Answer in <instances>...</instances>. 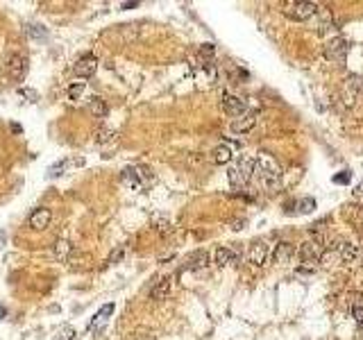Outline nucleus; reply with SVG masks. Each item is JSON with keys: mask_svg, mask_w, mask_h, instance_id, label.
I'll return each instance as SVG.
<instances>
[{"mask_svg": "<svg viewBox=\"0 0 363 340\" xmlns=\"http://www.w3.org/2000/svg\"><path fill=\"white\" fill-rule=\"evenodd\" d=\"M359 340H363V338H359Z\"/></svg>", "mask_w": 363, "mask_h": 340, "instance_id": "obj_37", "label": "nucleus"}, {"mask_svg": "<svg viewBox=\"0 0 363 340\" xmlns=\"http://www.w3.org/2000/svg\"><path fill=\"white\" fill-rule=\"evenodd\" d=\"M356 220H359L363 224V209H359V216H356Z\"/></svg>", "mask_w": 363, "mask_h": 340, "instance_id": "obj_34", "label": "nucleus"}, {"mask_svg": "<svg viewBox=\"0 0 363 340\" xmlns=\"http://www.w3.org/2000/svg\"><path fill=\"white\" fill-rule=\"evenodd\" d=\"M297 207H300V213H309V211H313V209H315V200H311V197H304V200L297 202Z\"/></svg>", "mask_w": 363, "mask_h": 340, "instance_id": "obj_27", "label": "nucleus"}, {"mask_svg": "<svg viewBox=\"0 0 363 340\" xmlns=\"http://www.w3.org/2000/svg\"><path fill=\"white\" fill-rule=\"evenodd\" d=\"M173 281H175V277H164L161 281H157L150 290V300H155V302L166 300L168 292H170V288H173Z\"/></svg>", "mask_w": 363, "mask_h": 340, "instance_id": "obj_14", "label": "nucleus"}, {"mask_svg": "<svg viewBox=\"0 0 363 340\" xmlns=\"http://www.w3.org/2000/svg\"><path fill=\"white\" fill-rule=\"evenodd\" d=\"M334 250H336V256H338V263H352V261L356 259V254H359L356 245L350 243V240H340V243H336Z\"/></svg>", "mask_w": 363, "mask_h": 340, "instance_id": "obj_12", "label": "nucleus"}, {"mask_svg": "<svg viewBox=\"0 0 363 340\" xmlns=\"http://www.w3.org/2000/svg\"><path fill=\"white\" fill-rule=\"evenodd\" d=\"M89 111H91L96 118H104L109 114V107L102 98H91V100H89Z\"/></svg>", "mask_w": 363, "mask_h": 340, "instance_id": "obj_20", "label": "nucleus"}, {"mask_svg": "<svg viewBox=\"0 0 363 340\" xmlns=\"http://www.w3.org/2000/svg\"><path fill=\"white\" fill-rule=\"evenodd\" d=\"M239 261V254L234 252L231 247H218L213 252V263L218 265V268H225V265H231Z\"/></svg>", "mask_w": 363, "mask_h": 340, "instance_id": "obj_15", "label": "nucleus"}, {"mask_svg": "<svg viewBox=\"0 0 363 340\" xmlns=\"http://www.w3.org/2000/svg\"><path fill=\"white\" fill-rule=\"evenodd\" d=\"M112 313H114V304H107L104 308H100V311L96 313V318H93V322H91V329H93V327H98V324H102L109 315H112Z\"/></svg>", "mask_w": 363, "mask_h": 340, "instance_id": "obj_23", "label": "nucleus"}, {"mask_svg": "<svg viewBox=\"0 0 363 340\" xmlns=\"http://www.w3.org/2000/svg\"><path fill=\"white\" fill-rule=\"evenodd\" d=\"M236 170L241 172L245 184H250L252 177H254V159H252V156H241L239 164H236Z\"/></svg>", "mask_w": 363, "mask_h": 340, "instance_id": "obj_16", "label": "nucleus"}, {"mask_svg": "<svg viewBox=\"0 0 363 340\" xmlns=\"http://www.w3.org/2000/svg\"><path fill=\"white\" fill-rule=\"evenodd\" d=\"M123 184H127L130 188H134V191H141L145 184L139 179V175H136L134 168H125L123 170Z\"/></svg>", "mask_w": 363, "mask_h": 340, "instance_id": "obj_21", "label": "nucleus"}, {"mask_svg": "<svg viewBox=\"0 0 363 340\" xmlns=\"http://www.w3.org/2000/svg\"><path fill=\"white\" fill-rule=\"evenodd\" d=\"M347 52H350V43H347L343 36H334L327 43V48H325V57H327V59H334V61H340V59H345Z\"/></svg>", "mask_w": 363, "mask_h": 340, "instance_id": "obj_7", "label": "nucleus"}, {"mask_svg": "<svg viewBox=\"0 0 363 340\" xmlns=\"http://www.w3.org/2000/svg\"><path fill=\"white\" fill-rule=\"evenodd\" d=\"M96 71H98V59L93 55H84L82 59H77V64H75V75L77 77H93L96 75Z\"/></svg>", "mask_w": 363, "mask_h": 340, "instance_id": "obj_11", "label": "nucleus"}, {"mask_svg": "<svg viewBox=\"0 0 363 340\" xmlns=\"http://www.w3.org/2000/svg\"><path fill=\"white\" fill-rule=\"evenodd\" d=\"M0 318H5V306H0Z\"/></svg>", "mask_w": 363, "mask_h": 340, "instance_id": "obj_35", "label": "nucleus"}, {"mask_svg": "<svg viewBox=\"0 0 363 340\" xmlns=\"http://www.w3.org/2000/svg\"><path fill=\"white\" fill-rule=\"evenodd\" d=\"M155 227H157V232H159L161 236H170V234H173V224L168 220H161V218L155 222Z\"/></svg>", "mask_w": 363, "mask_h": 340, "instance_id": "obj_25", "label": "nucleus"}, {"mask_svg": "<svg viewBox=\"0 0 363 340\" xmlns=\"http://www.w3.org/2000/svg\"><path fill=\"white\" fill-rule=\"evenodd\" d=\"M272 256V247L266 243V240H254L248 252V259L252 265H257V268H261V265L268 263V259Z\"/></svg>", "mask_w": 363, "mask_h": 340, "instance_id": "obj_6", "label": "nucleus"}, {"mask_svg": "<svg viewBox=\"0 0 363 340\" xmlns=\"http://www.w3.org/2000/svg\"><path fill=\"white\" fill-rule=\"evenodd\" d=\"M254 175L261 179V186L264 188H277L282 182V168L272 156L261 154L254 159Z\"/></svg>", "mask_w": 363, "mask_h": 340, "instance_id": "obj_1", "label": "nucleus"}, {"mask_svg": "<svg viewBox=\"0 0 363 340\" xmlns=\"http://www.w3.org/2000/svg\"><path fill=\"white\" fill-rule=\"evenodd\" d=\"M334 182H336V184H343V182H350V175H347V172H345V175H338Z\"/></svg>", "mask_w": 363, "mask_h": 340, "instance_id": "obj_32", "label": "nucleus"}, {"mask_svg": "<svg viewBox=\"0 0 363 340\" xmlns=\"http://www.w3.org/2000/svg\"><path fill=\"white\" fill-rule=\"evenodd\" d=\"M254 123H257V114H243V116H239V118H234L231 120V125H229V129L231 132H236V134H248L252 127H254Z\"/></svg>", "mask_w": 363, "mask_h": 340, "instance_id": "obj_13", "label": "nucleus"}, {"mask_svg": "<svg viewBox=\"0 0 363 340\" xmlns=\"http://www.w3.org/2000/svg\"><path fill=\"white\" fill-rule=\"evenodd\" d=\"M213 52H216L213 43H202V46H200V55H204V57H211Z\"/></svg>", "mask_w": 363, "mask_h": 340, "instance_id": "obj_31", "label": "nucleus"}, {"mask_svg": "<svg viewBox=\"0 0 363 340\" xmlns=\"http://www.w3.org/2000/svg\"><path fill=\"white\" fill-rule=\"evenodd\" d=\"M227 179H229V184L234 186V188H245L248 184L243 182V177H241V172L236 170V166H229V170H227Z\"/></svg>", "mask_w": 363, "mask_h": 340, "instance_id": "obj_22", "label": "nucleus"}, {"mask_svg": "<svg viewBox=\"0 0 363 340\" xmlns=\"http://www.w3.org/2000/svg\"><path fill=\"white\" fill-rule=\"evenodd\" d=\"M282 12L293 20H309L318 14V5L315 3H302V0H291V3L282 5Z\"/></svg>", "mask_w": 363, "mask_h": 340, "instance_id": "obj_2", "label": "nucleus"}, {"mask_svg": "<svg viewBox=\"0 0 363 340\" xmlns=\"http://www.w3.org/2000/svg\"><path fill=\"white\" fill-rule=\"evenodd\" d=\"M223 109H225V114H229V116H234V118L248 114V104H245L243 98L229 96V93H225V96H223Z\"/></svg>", "mask_w": 363, "mask_h": 340, "instance_id": "obj_8", "label": "nucleus"}, {"mask_svg": "<svg viewBox=\"0 0 363 340\" xmlns=\"http://www.w3.org/2000/svg\"><path fill=\"white\" fill-rule=\"evenodd\" d=\"M0 247H3V234H0Z\"/></svg>", "mask_w": 363, "mask_h": 340, "instance_id": "obj_36", "label": "nucleus"}, {"mask_svg": "<svg viewBox=\"0 0 363 340\" xmlns=\"http://www.w3.org/2000/svg\"><path fill=\"white\" fill-rule=\"evenodd\" d=\"M361 88H363L361 77L350 75L343 82V86H340V104H343V107H354L356 100H359V96H361Z\"/></svg>", "mask_w": 363, "mask_h": 340, "instance_id": "obj_4", "label": "nucleus"}, {"mask_svg": "<svg viewBox=\"0 0 363 340\" xmlns=\"http://www.w3.org/2000/svg\"><path fill=\"white\" fill-rule=\"evenodd\" d=\"M134 7H139V3H123L120 5V9H134Z\"/></svg>", "mask_w": 363, "mask_h": 340, "instance_id": "obj_33", "label": "nucleus"}, {"mask_svg": "<svg viewBox=\"0 0 363 340\" xmlns=\"http://www.w3.org/2000/svg\"><path fill=\"white\" fill-rule=\"evenodd\" d=\"M125 256V247H116L112 254H109V263H118L120 259Z\"/></svg>", "mask_w": 363, "mask_h": 340, "instance_id": "obj_30", "label": "nucleus"}, {"mask_svg": "<svg viewBox=\"0 0 363 340\" xmlns=\"http://www.w3.org/2000/svg\"><path fill=\"white\" fill-rule=\"evenodd\" d=\"M0 71H3L9 80H23L25 71H28V61H25L23 55L12 52V55H7L3 61H0Z\"/></svg>", "mask_w": 363, "mask_h": 340, "instance_id": "obj_3", "label": "nucleus"}, {"mask_svg": "<svg viewBox=\"0 0 363 340\" xmlns=\"http://www.w3.org/2000/svg\"><path fill=\"white\" fill-rule=\"evenodd\" d=\"M295 254H297L295 245L288 243V240H282V243H277L275 250H272V259H275V263H280V265H288Z\"/></svg>", "mask_w": 363, "mask_h": 340, "instance_id": "obj_9", "label": "nucleus"}, {"mask_svg": "<svg viewBox=\"0 0 363 340\" xmlns=\"http://www.w3.org/2000/svg\"><path fill=\"white\" fill-rule=\"evenodd\" d=\"M352 315H354V322L359 324V329H363V306H354L352 308Z\"/></svg>", "mask_w": 363, "mask_h": 340, "instance_id": "obj_29", "label": "nucleus"}, {"mask_svg": "<svg viewBox=\"0 0 363 340\" xmlns=\"http://www.w3.org/2000/svg\"><path fill=\"white\" fill-rule=\"evenodd\" d=\"M96 141H98V143H114V141H116V132H112V129H100Z\"/></svg>", "mask_w": 363, "mask_h": 340, "instance_id": "obj_24", "label": "nucleus"}, {"mask_svg": "<svg viewBox=\"0 0 363 340\" xmlns=\"http://www.w3.org/2000/svg\"><path fill=\"white\" fill-rule=\"evenodd\" d=\"M52 250H55V259H57V261H66L68 256L73 254V245H71V240H66V238H59V240H57Z\"/></svg>", "mask_w": 363, "mask_h": 340, "instance_id": "obj_19", "label": "nucleus"}, {"mask_svg": "<svg viewBox=\"0 0 363 340\" xmlns=\"http://www.w3.org/2000/svg\"><path fill=\"white\" fill-rule=\"evenodd\" d=\"M323 252H325V243L320 238L304 240L297 247V254H300V259H302V263H318Z\"/></svg>", "mask_w": 363, "mask_h": 340, "instance_id": "obj_5", "label": "nucleus"}, {"mask_svg": "<svg viewBox=\"0 0 363 340\" xmlns=\"http://www.w3.org/2000/svg\"><path fill=\"white\" fill-rule=\"evenodd\" d=\"M82 93H84V82H77V84H73L68 88V98H71V100H77Z\"/></svg>", "mask_w": 363, "mask_h": 340, "instance_id": "obj_28", "label": "nucleus"}, {"mask_svg": "<svg viewBox=\"0 0 363 340\" xmlns=\"http://www.w3.org/2000/svg\"><path fill=\"white\" fill-rule=\"evenodd\" d=\"M28 34L34 36V39H44V36L48 34V30H46L44 25H30V28H28Z\"/></svg>", "mask_w": 363, "mask_h": 340, "instance_id": "obj_26", "label": "nucleus"}, {"mask_svg": "<svg viewBox=\"0 0 363 340\" xmlns=\"http://www.w3.org/2000/svg\"><path fill=\"white\" fill-rule=\"evenodd\" d=\"M231 156H234V152H231V148L227 143H220L218 148L211 152V159H213V164H218V166H225V164H229L231 161Z\"/></svg>", "mask_w": 363, "mask_h": 340, "instance_id": "obj_18", "label": "nucleus"}, {"mask_svg": "<svg viewBox=\"0 0 363 340\" xmlns=\"http://www.w3.org/2000/svg\"><path fill=\"white\" fill-rule=\"evenodd\" d=\"M209 265V254L204 252V250H198V252H193L191 256H188L186 261V268L188 270H202Z\"/></svg>", "mask_w": 363, "mask_h": 340, "instance_id": "obj_17", "label": "nucleus"}, {"mask_svg": "<svg viewBox=\"0 0 363 340\" xmlns=\"http://www.w3.org/2000/svg\"><path fill=\"white\" fill-rule=\"evenodd\" d=\"M52 220V213H50V209H46V207H39L36 211L30 213V218H28V224L34 229V232H44L46 227L50 224Z\"/></svg>", "mask_w": 363, "mask_h": 340, "instance_id": "obj_10", "label": "nucleus"}]
</instances>
